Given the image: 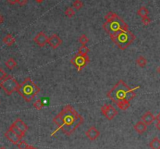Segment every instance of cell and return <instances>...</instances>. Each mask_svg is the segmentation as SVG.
Instances as JSON below:
<instances>
[{"mask_svg": "<svg viewBox=\"0 0 160 149\" xmlns=\"http://www.w3.org/2000/svg\"><path fill=\"white\" fill-rule=\"evenodd\" d=\"M84 122V118L70 105H66L62 111L54 117L53 123L58 126L57 130H61L67 136L71 135Z\"/></svg>", "mask_w": 160, "mask_h": 149, "instance_id": "1", "label": "cell"}, {"mask_svg": "<svg viewBox=\"0 0 160 149\" xmlns=\"http://www.w3.org/2000/svg\"><path fill=\"white\" fill-rule=\"evenodd\" d=\"M139 88L140 86L130 88L123 80H120L107 93V97L116 104L120 101L131 102L136 96L135 91Z\"/></svg>", "mask_w": 160, "mask_h": 149, "instance_id": "2", "label": "cell"}, {"mask_svg": "<svg viewBox=\"0 0 160 149\" xmlns=\"http://www.w3.org/2000/svg\"><path fill=\"white\" fill-rule=\"evenodd\" d=\"M105 19L106 21L103 23V29L110 36L129 30L127 23L113 12H110L105 16Z\"/></svg>", "mask_w": 160, "mask_h": 149, "instance_id": "3", "label": "cell"}, {"mask_svg": "<svg viewBox=\"0 0 160 149\" xmlns=\"http://www.w3.org/2000/svg\"><path fill=\"white\" fill-rule=\"evenodd\" d=\"M17 92L23 98L25 102H31L32 99L40 92V88L30 77L26 78L23 83L20 84Z\"/></svg>", "mask_w": 160, "mask_h": 149, "instance_id": "4", "label": "cell"}, {"mask_svg": "<svg viewBox=\"0 0 160 149\" xmlns=\"http://www.w3.org/2000/svg\"><path fill=\"white\" fill-rule=\"evenodd\" d=\"M110 38L118 46L119 48H120L121 50H125L135 40V35L129 30H126L120 32L118 34L111 35Z\"/></svg>", "mask_w": 160, "mask_h": 149, "instance_id": "5", "label": "cell"}, {"mask_svg": "<svg viewBox=\"0 0 160 149\" xmlns=\"http://www.w3.org/2000/svg\"><path fill=\"white\" fill-rule=\"evenodd\" d=\"M20 84L12 76H7V77L0 82V88L4 91L8 95H11L15 91H17Z\"/></svg>", "mask_w": 160, "mask_h": 149, "instance_id": "6", "label": "cell"}, {"mask_svg": "<svg viewBox=\"0 0 160 149\" xmlns=\"http://www.w3.org/2000/svg\"><path fill=\"white\" fill-rule=\"evenodd\" d=\"M89 62H90V59H89V56L88 55L82 56V55L77 54L70 60L71 64L77 68L78 72L81 71L88 64Z\"/></svg>", "mask_w": 160, "mask_h": 149, "instance_id": "7", "label": "cell"}, {"mask_svg": "<svg viewBox=\"0 0 160 149\" xmlns=\"http://www.w3.org/2000/svg\"><path fill=\"white\" fill-rule=\"evenodd\" d=\"M101 111L104 116L109 120L114 119V117L118 114V112L116 111V109L113 106H112L111 105H107V104L102 106Z\"/></svg>", "mask_w": 160, "mask_h": 149, "instance_id": "8", "label": "cell"}, {"mask_svg": "<svg viewBox=\"0 0 160 149\" xmlns=\"http://www.w3.org/2000/svg\"><path fill=\"white\" fill-rule=\"evenodd\" d=\"M48 40H49V37L43 31L39 32L34 38V42H35V44L40 47H44L45 45L48 44Z\"/></svg>", "mask_w": 160, "mask_h": 149, "instance_id": "9", "label": "cell"}, {"mask_svg": "<svg viewBox=\"0 0 160 149\" xmlns=\"http://www.w3.org/2000/svg\"><path fill=\"white\" fill-rule=\"evenodd\" d=\"M63 43V41L57 34H54L52 36H50L48 40V44L50 45L53 49H56L59 46H60Z\"/></svg>", "mask_w": 160, "mask_h": 149, "instance_id": "10", "label": "cell"}, {"mask_svg": "<svg viewBox=\"0 0 160 149\" xmlns=\"http://www.w3.org/2000/svg\"><path fill=\"white\" fill-rule=\"evenodd\" d=\"M4 135L5 137H7V140H9L10 142L13 143V145H18L20 141H21V139H22L21 137H20L19 136H17L10 129H9L7 132L5 133Z\"/></svg>", "mask_w": 160, "mask_h": 149, "instance_id": "11", "label": "cell"}, {"mask_svg": "<svg viewBox=\"0 0 160 149\" xmlns=\"http://www.w3.org/2000/svg\"><path fill=\"white\" fill-rule=\"evenodd\" d=\"M86 136L88 137V139H90L91 141H95L98 138L100 135V132L97 129L95 128V126H91L88 130H87V132L85 133Z\"/></svg>", "mask_w": 160, "mask_h": 149, "instance_id": "12", "label": "cell"}, {"mask_svg": "<svg viewBox=\"0 0 160 149\" xmlns=\"http://www.w3.org/2000/svg\"><path fill=\"white\" fill-rule=\"evenodd\" d=\"M147 124L145 123H144L143 121H139L137 123L135 124L134 128L135 131L139 134H142L143 133H145L147 130Z\"/></svg>", "mask_w": 160, "mask_h": 149, "instance_id": "13", "label": "cell"}, {"mask_svg": "<svg viewBox=\"0 0 160 149\" xmlns=\"http://www.w3.org/2000/svg\"><path fill=\"white\" fill-rule=\"evenodd\" d=\"M142 121L144 123H145L147 125H150L154 122V120H156V117L154 116L153 114L151 112H147L145 113L142 115Z\"/></svg>", "mask_w": 160, "mask_h": 149, "instance_id": "14", "label": "cell"}, {"mask_svg": "<svg viewBox=\"0 0 160 149\" xmlns=\"http://www.w3.org/2000/svg\"><path fill=\"white\" fill-rule=\"evenodd\" d=\"M13 123H14L15 125H16V126L20 129V130H22L23 132L25 133L26 131H28V125H27L25 123L23 122V120H21L20 119H19V118L15 120V122Z\"/></svg>", "mask_w": 160, "mask_h": 149, "instance_id": "15", "label": "cell"}, {"mask_svg": "<svg viewBox=\"0 0 160 149\" xmlns=\"http://www.w3.org/2000/svg\"><path fill=\"white\" fill-rule=\"evenodd\" d=\"M2 42H3V43H4L5 45H7V46H12L15 42H16V39H15V38L12 34H8L3 38Z\"/></svg>", "mask_w": 160, "mask_h": 149, "instance_id": "16", "label": "cell"}, {"mask_svg": "<svg viewBox=\"0 0 160 149\" xmlns=\"http://www.w3.org/2000/svg\"><path fill=\"white\" fill-rule=\"evenodd\" d=\"M9 129H10L12 131H13V132H14L15 134L17 135V136H19L20 137H21V138H22V137H24V135H25V133L23 132L22 130H20V129L18 128V127H17V126H16L14 123H13L12 125H11L10 127H9Z\"/></svg>", "mask_w": 160, "mask_h": 149, "instance_id": "17", "label": "cell"}, {"mask_svg": "<svg viewBox=\"0 0 160 149\" xmlns=\"http://www.w3.org/2000/svg\"><path fill=\"white\" fill-rule=\"evenodd\" d=\"M149 147L152 149H160V140L158 137H155L149 143Z\"/></svg>", "mask_w": 160, "mask_h": 149, "instance_id": "18", "label": "cell"}, {"mask_svg": "<svg viewBox=\"0 0 160 149\" xmlns=\"http://www.w3.org/2000/svg\"><path fill=\"white\" fill-rule=\"evenodd\" d=\"M5 65L9 69H13L16 66H17V62L15 61V59L13 58H10L9 59L6 63H5Z\"/></svg>", "mask_w": 160, "mask_h": 149, "instance_id": "19", "label": "cell"}, {"mask_svg": "<svg viewBox=\"0 0 160 149\" xmlns=\"http://www.w3.org/2000/svg\"><path fill=\"white\" fill-rule=\"evenodd\" d=\"M118 108L121 110H126L130 107V102L128 101H120L116 103Z\"/></svg>", "mask_w": 160, "mask_h": 149, "instance_id": "20", "label": "cell"}, {"mask_svg": "<svg viewBox=\"0 0 160 149\" xmlns=\"http://www.w3.org/2000/svg\"><path fill=\"white\" fill-rule=\"evenodd\" d=\"M149 12H148V9L146 8L145 7H141V8L137 10V15L140 16L141 18H143V17H148V15Z\"/></svg>", "mask_w": 160, "mask_h": 149, "instance_id": "21", "label": "cell"}, {"mask_svg": "<svg viewBox=\"0 0 160 149\" xmlns=\"http://www.w3.org/2000/svg\"><path fill=\"white\" fill-rule=\"evenodd\" d=\"M136 63H137V64L140 67L143 68L145 67L146 64H147V59L144 56H140L137 59V60H136Z\"/></svg>", "mask_w": 160, "mask_h": 149, "instance_id": "22", "label": "cell"}, {"mask_svg": "<svg viewBox=\"0 0 160 149\" xmlns=\"http://www.w3.org/2000/svg\"><path fill=\"white\" fill-rule=\"evenodd\" d=\"M89 48L86 46V45H82L81 47H80L79 50H78V53L79 55H82V56H86L88 55V53H89Z\"/></svg>", "mask_w": 160, "mask_h": 149, "instance_id": "23", "label": "cell"}, {"mask_svg": "<svg viewBox=\"0 0 160 149\" xmlns=\"http://www.w3.org/2000/svg\"><path fill=\"white\" fill-rule=\"evenodd\" d=\"M88 42L89 39L87 37L86 34H82V35H80V37L79 38V42H80L82 45H85Z\"/></svg>", "mask_w": 160, "mask_h": 149, "instance_id": "24", "label": "cell"}, {"mask_svg": "<svg viewBox=\"0 0 160 149\" xmlns=\"http://www.w3.org/2000/svg\"><path fill=\"white\" fill-rule=\"evenodd\" d=\"M65 14L66 17L71 18V17H73L75 15V11L74 10V9L72 8V7H69L65 11Z\"/></svg>", "mask_w": 160, "mask_h": 149, "instance_id": "25", "label": "cell"}, {"mask_svg": "<svg viewBox=\"0 0 160 149\" xmlns=\"http://www.w3.org/2000/svg\"><path fill=\"white\" fill-rule=\"evenodd\" d=\"M34 106L37 110H41V109L43 108V106H44V104H43V102H42L41 99H38V100H37V101L34 103Z\"/></svg>", "mask_w": 160, "mask_h": 149, "instance_id": "26", "label": "cell"}, {"mask_svg": "<svg viewBox=\"0 0 160 149\" xmlns=\"http://www.w3.org/2000/svg\"><path fill=\"white\" fill-rule=\"evenodd\" d=\"M73 7H74L75 9H77V10L80 9L83 7V2L80 0H76L75 2L73 3Z\"/></svg>", "mask_w": 160, "mask_h": 149, "instance_id": "27", "label": "cell"}, {"mask_svg": "<svg viewBox=\"0 0 160 149\" xmlns=\"http://www.w3.org/2000/svg\"><path fill=\"white\" fill-rule=\"evenodd\" d=\"M17 147L19 149H28V148L29 147L28 144H27V142L24 141H20L19 142V144L17 145Z\"/></svg>", "mask_w": 160, "mask_h": 149, "instance_id": "28", "label": "cell"}, {"mask_svg": "<svg viewBox=\"0 0 160 149\" xmlns=\"http://www.w3.org/2000/svg\"><path fill=\"white\" fill-rule=\"evenodd\" d=\"M7 76H8L7 74L3 69H0V80H1V81L4 80V79H6V78L7 77Z\"/></svg>", "mask_w": 160, "mask_h": 149, "instance_id": "29", "label": "cell"}, {"mask_svg": "<svg viewBox=\"0 0 160 149\" xmlns=\"http://www.w3.org/2000/svg\"><path fill=\"white\" fill-rule=\"evenodd\" d=\"M141 21H142V23H143L144 25H148L150 23H151V19H150L148 17H143L142 18V20H141Z\"/></svg>", "mask_w": 160, "mask_h": 149, "instance_id": "30", "label": "cell"}, {"mask_svg": "<svg viewBox=\"0 0 160 149\" xmlns=\"http://www.w3.org/2000/svg\"><path fill=\"white\" fill-rule=\"evenodd\" d=\"M17 3L21 6V7H23V6H25L27 3H28V0H18V2Z\"/></svg>", "mask_w": 160, "mask_h": 149, "instance_id": "31", "label": "cell"}, {"mask_svg": "<svg viewBox=\"0 0 160 149\" xmlns=\"http://www.w3.org/2000/svg\"><path fill=\"white\" fill-rule=\"evenodd\" d=\"M7 2L10 5H15L16 3H17L18 0H7Z\"/></svg>", "mask_w": 160, "mask_h": 149, "instance_id": "32", "label": "cell"}, {"mask_svg": "<svg viewBox=\"0 0 160 149\" xmlns=\"http://www.w3.org/2000/svg\"><path fill=\"white\" fill-rule=\"evenodd\" d=\"M3 22H4V17H3V16H2V14H0V25H1Z\"/></svg>", "mask_w": 160, "mask_h": 149, "instance_id": "33", "label": "cell"}, {"mask_svg": "<svg viewBox=\"0 0 160 149\" xmlns=\"http://www.w3.org/2000/svg\"><path fill=\"white\" fill-rule=\"evenodd\" d=\"M156 128L158 129L159 130H160V121H158V122H157V123L156 124Z\"/></svg>", "mask_w": 160, "mask_h": 149, "instance_id": "34", "label": "cell"}, {"mask_svg": "<svg viewBox=\"0 0 160 149\" xmlns=\"http://www.w3.org/2000/svg\"><path fill=\"white\" fill-rule=\"evenodd\" d=\"M156 120H157V121H160V112L156 116Z\"/></svg>", "mask_w": 160, "mask_h": 149, "instance_id": "35", "label": "cell"}, {"mask_svg": "<svg viewBox=\"0 0 160 149\" xmlns=\"http://www.w3.org/2000/svg\"><path fill=\"white\" fill-rule=\"evenodd\" d=\"M36 2H38V3H42V2H43V1H44V0H35Z\"/></svg>", "mask_w": 160, "mask_h": 149, "instance_id": "36", "label": "cell"}, {"mask_svg": "<svg viewBox=\"0 0 160 149\" xmlns=\"http://www.w3.org/2000/svg\"><path fill=\"white\" fill-rule=\"evenodd\" d=\"M28 149H35V148H34L33 146H31V145H29V147L28 148Z\"/></svg>", "mask_w": 160, "mask_h": 149, "instance_id": "37", "label": "cell"}, {"mask_svg": "<svg viewBox=\"0 0 160 149\" xmlns=\"http://www.w3.org/2000/svg\"><path fill=\"white\" fill-rule=\"evenodd\" d=\"M157 72H158L159 74H160V66H159L158 68H157Z\"/></svg>", "mask_w": 160, "mask_h": 149, "instance_id": "38", "label": "cell"}, {"mask_svg": "<svg viewBox=\"0 0 160 149\" xmlns=\"http://www.w3.org/2000/svg\"><path fill=\"white\" fill-rule=\"evenodd\" d=\"M0 149H7V148H4V147H2V148H0Z\"/></svg>", "mask_w": 160, "mask_h": 149, "instance_id": "39", "label": "cell"}, {"mask_svg": "<svg viewBox=\"0 0 160 149\" xmlns=\"http://www.w3.org/2000/svg\"><path fill=\"white\" fill-rule=\"evenodd\" d=\"M35 149H37V148H35Z\"/></svg>", "mask_w": 160, "mask_h": 149, "instance_id": "40", "label": "cell"}, {"mask_svg": "<svg viewBox=\"0 0 160 149\" xmlns=\"http://www.w3.org/2000/svg\"><path fill=\"white\" fill-rule=\"evenodd\" d=\"M0 103H1V102H0Z\"/></svg>", "mask_w": 160, "mask_h": 149, "instance_id": "41", "label": "cell"}]
</instances>
